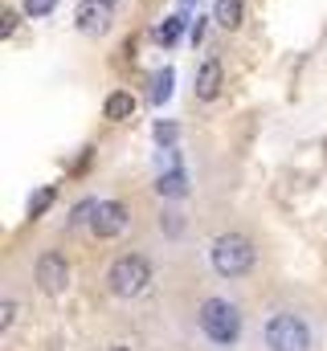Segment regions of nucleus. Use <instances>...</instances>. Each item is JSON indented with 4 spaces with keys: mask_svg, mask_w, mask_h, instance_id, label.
I'll return each mask as SVG.
<instances>
[{
    "mask_svg": "<svg viewBox=\"0 0 327 351\" xmlns=\"http://www.w3.org/2000/svg\"><path fill=\"white\" fill-rule=\"evenodd\" d=\"M188 37H192V45H201V41H205V16H196V25H192V33H188Z\"/></svg>",
    "mask_w": 327,
    "mask_h": 351,
    "instance_id": "obj_21",
    "label": "nucleus"
},
{
    "mask_svg": "<svg viewBox=\"0 0 327 351\" xmlns=\"http://www.w3.org/2000/svg\"><path fill=\"white\" fill-rule=\"evenodd\" d=\"M94 208H98V200H78L66 225H70V229H78V225H86V221H94Z\"/></svg>",
    "mask_w": 327,
    "mask_h": 351,
    "instance_id": "obj_15",
    "label": "nucleus"
},
{
    "mask_svg": "<svg viewBox=\"0 0 327 351\" xmlns=\"http://www.w3.org/2000/svg\"><path fill=\"white\" fill-rule=\"evenodd\" d=\"M156 192H160L164 200H184L188 196V176H184V168H168V172L156 176Z\"/></svg>",
    "mask_w": 327,
    "mask_h": 351,
    "instance_id": "obj_11",
    "label": "nucleus"
},
{
    "mask_svg": "<svg viewBox=\"0 0 327 351\" xmlns=\"http://www.w3.org/2000/svg\"><path fill=\"white\" fill-rule=\"evenodd\" d=\"M253 262H258V250H253V241L245 233H221L209 245V265L221 278H242V274L253 269Z\"/></svg>",
    "mask_w": 327,
    "mask_h": 351,
    "instance_id": "obj_2",
    "label": "nucleus"
},
{
    "mask_svg": "<svg viewBox=\"0 0 327 351\" xmlns=\"http://www.w3.org/2000/svg\"><path fill=\"white\" fill-rule=\"evenodd\" d=\"M0 21H4V25H0V37H12V33H16V12L8 8V12H4Z\"/></svg>",
    "mask_w": 327,
    "mask_h": 351,
    "instance_id": "obj_20",
    "label": "nucleus"
},
{
    "mask_svg": "<svg viewBox=\"0 0 327 351\" xmlns=\"http://www.w3.org/2000/svg\"><path fill=\"white\" fill-rule=\"evenodd\" d=\"M106 4H115V0H106Z\"/></svg>",
    "mask_w": 327,
    "mask_h": 351,
    "instance_id": "obj_24",
    "label": "nucleus"
},
{
    "mask_svg": "<svg viewBox=\"0 0 327 351\" xmlns=\"http://www.w3.org/2000/svg\"><path fill=\"white\" fill-rule=\"evenodd\" d=\"M266 351H311V327L295 311H274L262 327Z\"/></svg>",
    "mask_w": 327,
    "mask_h": 351,
    "instance_id": "obj_3",
    "label": "nucleus"
},
{
    "mask_svg": "<svg viewBox=\"0 0 327 351\" xmlns=\"http://www.w3.org/2000/svg\"><path fill=\"white\" fill-rule=\"evenodd\" d=\"M213 21L225 33H238L245 21V0H213Z\"/></svg>",
    "mask_w": 327,
    "mask_h": 351,
    "instance_id": "obj_10",
    "label": "nucleus"
},
{
    "mask_svg": "<svg viewBox=\"0 0 327 351\" xmlns=\"http://www.w3.org/2000/svg\"><path fill=\"white\" fill-rule=\"evenodd\" d=\"M152 286V262L144 254H123L106 269V290L115 298H139Z\"/></svg>",
    "mask_w": 327,
    "mask_h": 351,
    "instance_id": "obj_4",
    "label": "nucleus"
},
{
    "mask_svg": "<svg viewBox=\"0 0 327 351\" xmlns=\"http://www.w3.org/2000/svg\"><path fill=\"white\" fill-rule=\"evenodd\" d=\"M184 4H201V0H184Z\"/></svg>",
    "mask_w": 327,
    "mask_h": 351,
    "instance_id": "obj_23",
    "label": "nucleus"
},
{
    "mask_svg": "<svg viewBox=\"0 0 327 351\" xmlns=\"http://www.w3.org/2000/svg\"><path fill=\"white\" fill-rule=\"evenodd\" d=\"M111 25H115V4H106V0H82L74 8V29L86 37H106Z\"/></svg>",
    "mask_w": 327,
    "mask_h": 351,
    "instance_id": "obj_6",
    "label": "nucleus"
},
{
    "mask_svg": "<svg viewBox=\"0 0 327 351\" xmlns=\"http://www.w3.org/2000/svg\"><path fill=\"white\" fill-rule=\"evenodd\" d=\"M12 319H16V302H12V298H4V302H0V331H8V327H12Z\"/></svg>",
    "mask_w": 327,
    "mask_h": 351,
    "instance_id": "obj_19",
    "label": "nucleus"
},
{
    "mask_svg": "<svg viewBox=\"0 0 327 351\" xmlns=\"http://www.w3.org/2000/svg\"><path fill=\"white\" fill-rule=\"evenodd\" d=\"M127 221H131V213H127V204H123V200H98L90 229H94V237H102V241H115V237H123Z\"/></svg>",
    "mask_w": 327,
    "mask_h": 351,
    "instance_id": "obj_7",
    "label": "nucleus"
},
{
    "mask_svg": "<svg viewBox=\"0 0 327 351\" xmlns=\"http://www.w3.org/2000/svg\"><path fill=\"white\" fill-rule=\"evenodd\" d=\"M37 286H41V294H49V298L66 294V286H70V262H66V254L45 250V254L37 258Z\"/></svg>",
    "mask_w": 327,
    "mask_h": 351,
    "instance_id": "obj_5",
    "label": "nucleus"
},
{
    "mask_svg": "<svg viewBox=\"0 0 327 351\" xmlns=\"http://www.w3.org/2000/svg\"><path fill=\"white\" fill-rule=\"evenodd\" d=\"M172 82H176V74H172L168 66H164L160 74L152 78V102H156V106H164V102L172 98Z\"/></svg>",
    "mask_w": 327,
    "mask_h": 351,
    "instance_id": "obj_13",
    "label": "nucleus"
},
{
    "mask_svg": "<svg viewBox=\"0 0 327 351\" xmlns=\"http://www.w3.org/2000/svg\"><path fill=\"white\" fill-rule=\"evenodd\" d=\"M221 86H225V70H221V62H217V58H205L201 70H196L192 94H196L201 102H217V98H221Z\"/></svg>",
    "mask_w": 327,
    "mask_h": 351,
    "instance_id": "obj_8",
    "label": "nucleus"
},
{
    "mask_svg": "<svg viewBox=\"0 0 327 351\" xmlns=\"http://www.w3.org/2000/svg\"><path fill=\"white\" fill-rule=\"evenodd\" d=\"M131 114H135V94H131V90H111L106 102H102V119H111V123H127Z\"/></svg>",
    "mask_w": 327,
    "mask_h": 351,
    "instance_id": "obj_9",
    "label": "nucleus"
},
{
    "mask_svg": "<svg viewBox=\"0 0 327 351\" xmlns=\"http://www.w3.org/2000/svg\"><path fill=\"white\" fill-rule=\"evenodd\" d=\"M106 351H127V348H106Z\"/></svg>",
    "mask_w": 327,
    "mask_h": 351,
    "instance_id": "obj_22",
    "label": "nucleus"
},
{
    "mask_svg": "<svg viewBox=\"0 0 327 351\" xmlns=\"http://www.w3.org/2000/svg\"><path fill=\"white\" fill-rule=\"evenodd\" d=\"M196 327L217 343V348H234L242 339V311L229 298H205L196 311Z\"/></svg>",
    "mask_w": 327,
    "mask_h": 351,
    "instance_id": "obj_1",
    "label": "nucleus"
},
{
    "mask_svg": "<svg viewBox=\"0 0 327 351\" xmlns=\"http://www.w3.org/2000/svg\"><path fill=\"white\" fill-rule=\"evenodd\" d=\"M152 135H156V143H168V147H172V143H176V123H156V131H152Z\"/></svg>",
    "mask_w": 327,
    "mask_h": 351,
    "instance_id": "obj_18",
    "label": "nucleus"
},
{
    "mask_svg": "<svg viewBox=\"0 0 327 351\" xmlns=\"http://www.w3.org/2000/svg\"><path fill=\"white\" fill-rule=\"evenodd\" d=\"M184 25H188V21H184L180 12H176V16H164L160 25H156V33H152V37H156V45L172 49V45H176L180 37H184Z\"/></svg>",
    "mask_w": 327,
    "mask_h": 351,
    "instance_id": "obj_12",
    "label": "nucleus"
},
{
    "mask_svg": "<svg viewBox=\"0 0 327 351\" xmlns=\"http://www.w3.org/2000/svg\"><path fill=\"white\" fill-rule=\"evenodd\" d=\"M160 229L168 233V237H180V233H184V221H180V213H164V217H160Z\"/></svg>",
    "mask_w": 327,
    "mask_h": 351,
    "instance_id": "obj_17",
    "label": "nucleus"
},
{
    "mask_svg": "<svg viewBox=\"0 0 327 351\" xmlns=\"http://www.w3.org/2000/svg\"><path fill=\"white\" fill-rule=\"evenodd\" d=\"M54 196H58L54 188H41L37 196H29V217H41V213H45V208L54 204Z\"/></svg>",
    "mask_w": 327,
    "mask_h": 351,
    "instance_id": "obj_16",
    "label": "nucleus"
},
{
    "mask_svg": "<svg viewBox=\"0 0 327 351\" xmlns=\"http://www.w3.org/2000/svg\"><path fill=\"white\" fill-rule=\"evenodd\" d=\"M21 8H25L29 21H45V16L58 8V0H21Z\"/></svg>",
    "mask_w": 327,
    "mask_h": 351,
    "instance_id": "obj_14",
    "label": "nucleus"
}]
</instances>
